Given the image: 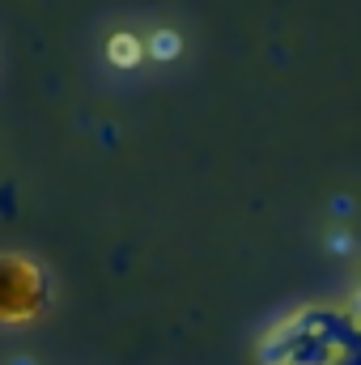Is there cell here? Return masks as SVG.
Here are the masks:
<instances>
[{"label": "cell", "mask_w": 361, "mask_h": 365, "mask_svg": "<svg viewBox=\"0 0 361 365\" xmlns=\"http://www.w3.org/2000/svg\"><path fill=\"white\" fill-rule=\"evenodd\" d=\"M43 306V272L30 259L0 255V319L26 323Z\"/></svg>", "instance_id": "cell-1"}, {"label": "cell", "mask_w": 361, "mask_h": 365, "mask_svg": "<svg viewBox=\"0 0 361 365\" xmlns=\"http://www.w3.org/2000/svg\"><path fill=\"white\" fill-rule=\"evenodd\" d=\"M141 56H145V43H141L136 34H128V30H115V34L106 38V60H111L115 68H136Z\"/></svg>", "instance_id": "cell-2"}, {"label": "cell", "mask_w": 361, "mask_h": 365, "mask_svg": "<svg viewBox=\"0 0 361 365\" xmlns=\"http://www.w3.org/2000/svg\"><path fill=\"white\" fill-rule=\"evenodd\" d=\"M145 51H149V56H158V60H175V56L183 51V43H179V34H175V30H162V34H153V38H149V47H145Z\"/></svg>", "instance_id": "cell-3"}]
</instances>
